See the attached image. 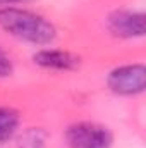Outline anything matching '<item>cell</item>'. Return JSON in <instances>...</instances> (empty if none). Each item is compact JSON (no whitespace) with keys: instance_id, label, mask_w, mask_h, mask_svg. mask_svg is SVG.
Returning a JSON list of instances; mask_svg holds the SVG:
<instances>
[{"instance_id":"obj_5","label":"cell","mask_w":146,"mask_h":148,"mask_svg":"<svg viewBox=\"0 0 146 148\" xmlns=\"http://www.w3.org/2000/svg\"><path fill=\"white\" fill-rule=\"evenodd\" d=\"M35 64L43 69L53 71H72L79 66V57L60 48H41L33 55Z\"/></svg>"},{"instance_id":"obj_2","label":"cell","mask_w":146,"mask_h":148,"mask_svg":"<svg viewBox=\"0 0 146 148\" xmlns=\"http://www.w3.org/2000/svg\"><path fill=\"white\" fill-rule=\"evenodd\" d=\"M107 86L112 93L134 97L146 88V67L143 64H126L112 69L107 76Z\"/></svg>"},{"instance_id":"obj_8","label":"cell","mask_w":146,"mask_h":148,"mask_svg":"<svg viewBox=\"0 0 146 148\" xmlns=\"http://www.w3.org/2000/svg\"><path fill=\"white\" fill-rule=\"evenodd\" d=\"M12 69H14V66H12L10 57L0 48V77H7V76H10V74H12Z\"/></svg>"},{"instance_id":"obj_4","label":"cell","mask_w":146,"mask_h":148,"mask_svg":"<svg viewBox=\"0 0 146 148\" xmlns=\"http://www.w3.org/2000/svg\"><path fill=\"white\" fill-rule=\"evenodd\" d=\"M145 23L146 16L138 10H113L107 17V28L108 31L117 38H141L145 35Z\"/></svg>"},{"instance_id":"obj_6","label":"cell","mask_w":146,"mask_h":148,"mask_svg":"<svg viewBox=\"0 0 146 148\" xmlns=\"http://www.w3.org/2000/svg\"><path fill=\"white\" fill-rule=\"evenodd\" d=\"M19 127V114L10 107H0V143L9 141Z\"/></svg>"},{"instance_id":"obj_3","label":"cell","mask_w":146,"mask_h":148,"mask_svg":"<svg viewBox=\"0 0 146 148\" xmlns=\"http://www.w3.org/2000/svg\"><path fill=\"white\" fill-rule=\"evenodd\" d=\"M65 141L69 148H110L112 133L96 122H76L67 127Z\"/></svg>"},{"instance_id":"obj_7","label":"cell","mask_w":146,"mask_h":148,"mask_svg":"<svg viewBox=\"0 0 146 148\" xmlns=\"http://www.w3.org/2000/svg\"><path fill=\"white\" fill-rule=\"evenodd\" d=\"M17 148H46V133L40 127L26 129L19 138Z\"/></svg>"},{"instance_id":"obj_9","label":"cell","mask_w":146,"mask_h":148,"mask_svg":"<svg viewBox=\"0 0 146 148\" xmlns=\"http://www.w3.org/2000/svg\"><path fill=\"white\" fill-rule=\"evenodd\" d=\"M26 2H35V0H0L3 5H12V3H26Z\"/></svg>"},{"instance_id":"obj_1","label":"cell","mask_w":146,"mask_h":148,"mask_svg":"<svg viewBox=\"0 0 146 148\" xmlns=\"http://www.w3.org/2000/svg\"><path fill=\"white\" fill-rule=\"evenodd\" d=\"M0 28L10 36L33 45H48L57 38V28L46 17L12 5L0 9Z\"/></svg>"}]
</instances>
